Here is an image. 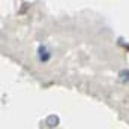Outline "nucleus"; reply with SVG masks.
Listing matches in <instances>:
<instances>
[{
  "label": "nucleus",
  "mask_w": 129,
  "mask_h": 129,
  "mask_svg": "<svg viewBox=\"0 0 129 129\" xmlns=\"http://www.w3.org/2000/svg\"><path fill=\"white\" fill-rule=\"evenodd\" d=\"M50 59V53L47 51L45 47H39V60L41 62H47Z\"/></svg>",
  "instance_id": "1"
},
{
  "label": "nucleus",
  "mask_w": 129,
  "mask_h": 129,
  "mask_svg": "<svg viewBox=\"0 0 129 129\" xmlns=\"http://www.w3.org/2000/svg\"><path fill=\"white\" fill-rule=\"evenodd\" d=\"M120 80L122 81H129V71H122L120 72Z\"/></svg>",
  "instance_id": "2"
}]
</instances>
